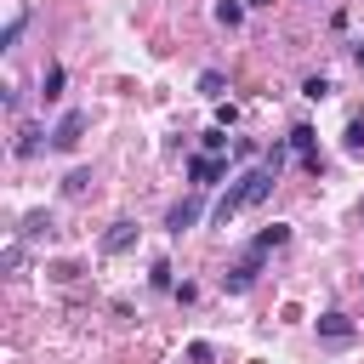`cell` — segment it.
Here are the masks:
<instances>
[{
  "mask_svg": "<svg viewBox=\"0 0 364 364\" xmlns=\"http://www.w3.org/2000/svg\"><path fill=\"white\" fill-rule=\"evenodd\" d=\"M273 182H279V171H273V165H256V171H245V176H239V182H233V188H228V193L216 199V222L228 228V222H233L239 210L262 205V199L273 193Z\"/></svg>",
  "mask_w": 364,
  "mask_h": 364,
  "instance_id": "cell-1",
  "label": "cell"
},
{
  "mask_svg": "<svg viewBox=\"0 0 364 364\" xmlns=\"http://www.w3.org/2000/svg\"><path fill=\"white\" fill-rule=\"evenodd\" d=\"M80 136H85V114H80V108H68V114L57 119V131H51V148H63V154H68V148H80Z\"/></svg>",
  "mask_w": 364,
  "mask_h": 364,
  "instance_id": "cell-2",
  "label": "cell"
},
{
  "mask_svg": "<svg viewBox=\"0 0 364 364\" xmlns=\"http://www.w3.org/2000/svg\"><path fill=\"white\" fill-rule=\"evenodd\" d=\"M256 262H262V256H256V250H245V262L222 273V290H228V296H245V290L256 284Z\"/></svg>",
  "mask_w": 364,
  "mask_h": 364,
  "instance_id": "cell-3",
  "label": "cell"
},
{
  "mask_svg": "<svg viewBox=\"0 0 364 364\" xmlns=\"http://www.w3.org/2000/svg\"><path fill=\"white\" fill-rule=\"evenodd\" d=\"M199 210H205L199 199H176V205L165 210V228H171V233H188V228L199 222Z\"/></svg>",
  "mask_w": 364,
  "mask_h": 364,
  "instance_id": "cell-4",
  "label": "cell"
},
{
  "mask_svg": "<svg viewBox=\"0 0 364 364\" xmlns=\"http://www.w3.org/2000/svg\"><path fill=\"white\" fill-rule=\"evenodd\" d=\"M136 245V222H114L108 233H102V256H119V250H131Z\"/></svg>",
  "mask_w": 364,
  "mask_h": 364,
  "instance_id": "cell-5",
  "label": "cell"
},
{
  "mask_svg": "<svg viewBox=\"0 0 364 364\" xmlns=\"http://www.w3.org/2000/svg\"><path fill=\"white\" fill-rule=\"evenodd\" d=\"M188 176H193V182H216V176H228V165H222L216 154H193V159H188Z\"/></svg>",
  "mask_w": 364,
  "mask_h": 364,
  "instance_id": "cell-6",
  "label": "cell"
},
{
  "mask_svg": "<svg viewBox=\"0 0 364 364\" xmlns=\"http://www.w3.org/2000/svg\"><path fill=\"white\" fill-rule=\"evenodd\" d=\"M290 148H296V159H301L307 171H318V154H313V131H307V125L290 131Z\"/></svg>",
  "mask_w": 364,
  "mask_h": 364,
  "instance_id": "cell-7",
  "label": "cell"
},
{
  "mask_svg": "<svg viewBox=\"0 0 364 364\" xmlns=\"http://www.w3.org/2000/svg\"><path fill=\"white\" fill-rule=\"evenodd\" d=\"M284 239H290V228H284V222H273V228H262V233H256V245H250V250H256V256H267V250H279Z\"/></svg>",
  "mask_w": 364,
  "mask_h": 364,
  "instance_id": "cell-8",
  "label": "cell"
},
{
  "mask_svg": "<svg viewBox=\"0 0 364 364\" xmlns=\"http://www.w3.org/2000/svg\"><path fill=\"white\" fill-rule=\"evenodd\" d=\"M318 336H324V341H347V336H353V324H347L341 313H324V318H318Z\"/></svg>",
  "mask_w": 364,
  "mask_h": 364,
  "instance_id": "cell-9",
  "label": "cell"
},
{
  "mask_svg": "<svg viewBox=\"0 0 364 364\" xmlns=\"http://www.w3.org/2000/svg\"><path fill=\"white\" fill-rule=\"evenodd\" d=\"M17 233H23V239H46V233H51V216H46V210H28Z\"/></svg>",
  "mask_w": 364,
  "mask_h": 364,
  "instance_id": "cell-10",
  "label": "cell"
},
{
  "mask_svg": "<svg viewBox=\"0 0 364 364\" xmlns=\"http://www.w3.org/2000/svg\"><path fill=\"white\" fill-rule=\"evenodd\" d=\"M341 148L364 159V119H347V136H341Z\"/></svg>",
  "mask_w": 364,
  "mask_h": 364,
  "instance_id": "cell-11",
  "label": "cell"
},
{
  "mask_svg": "<svg viewBox=\"0 0 364 364\" xmlns=\"http://www.w3.org/2000/svg\"><path fill=\"white\" fill-rule=\"evenodd\" d=\"M222 85H228V80H222L216 68H205V74H199V97H222Z\"/></svg>",
  "mask_w": 364,
  "mask_h": 364,
  "instance_id": "cell-12",
  "label": "cell"
},
{
  "mask_svg": "<svg viewBox=\"0 0 364 364\" xmlns=\"http://www.w3.org/2000/svg\"><path fill=\"white\" fill-rule=\"evenodd\" d=\"M301 91H307V97H313V102H318V97H330V91H336V85H330V80H324V74H307V80H301Z\"/></svg>",
  "mask_w": 364,
  "mask_h": 364,
  "instance_id": "cell-13",
  "label": "cell"
},
{
  "mask_svg": "<svg viewBox=\"0 0 364 364\" xmlns=\"http://www.w3.org/2000/svg\"><path fill=\"white\" fill-rule=\"evenodd\" d=\"M239 17H245V6H239V0H222V6H216V23H228V28H233Z\"/></svg>",
  "mask_w": 364,
  "mask_h": 364,
  "instance_id": "cell-14",
  "label": "cell"
},
{
  "mask_svg": "<svg viewBox=\"0 0 364 364\" xmlns=\"http://www.w3.org/2000/svg\"><path fill=\"white\" fill-rule=\"evenodd\" d=\"M148 284H154V290H171V262H154V267H148Z\"/></svg>",
  "mask_w": 364,
  "mask_h": 364,
  "instance_id": "cell-15",
  "label": "cell"
},
{
  "mask_svg": "<svg viewBox=\"0 0 364 364\" xmlns=\"http://www.w3.org/2000/svg\"><path fill=\"white\" fill-rule=\"evenodd\" d=\"M210 358H216L210 341H188V364H210Z\"/></svg>",
  "mask_w": 364,
  "mask_h": 364,
  "instance_id": "cell-16",
  "label": "cell"
},
{
  "mask_svg": "<svg viewBox=\"0 0 364 364\" xmlns=\"http://www.w3.org/2000/svg\"><path fill=\"white\" fill-rule=\"evenodd\" d=\"M23 23H28V17H23V11H11V23H6V34H0V46H17V34H23Z\"/></svg>",
  "mask_w": 364,
  "mask_h": 364,
  "instance_id": "cell-17",
  "label": "cell"
},
{
  "mask_svg": "<svg viewBox=\"0 0 364 364\" xmlns=\"http://www.w3.org/2000/svg\"><path fill=\"white\" fill-rule=\"evenodd\" d=\"M34 148H40V131L23 125V131H17V154H34Z\"/></svg>",
  "mask_w": 364,
  "mask_h": 364,
  "instance_id": "cell-18",
  "label": "cell"
},
{
  "mask_svg": "<svg viewBox=\"0 0 364 364\" xmlns=\"http://www.w3.org/2000/svg\"><path fill=\"white\" fill-rule=\"evenodd\" d=\"M57 91H63V68H46V102H51Z\"/></svg>",
  "mask_w": 364,
  "mask_h": 364,
  "instance_id": "cell-19",
  "label": "cell"
},
{
  "mask_svg": "<svg viewBox=\"0 0 364 364\" xmlns=\"http://www.w3.org/2000/svg\"><path fill=\"white\" fill-rule=\"evenodd\" d=\"M245 6H267V0H245Z\"/></svg>",
  "mask_w": 364,
  "mask_h": 364,
  "instance_id": "cell-20",
  "label": "cell"
}]
</instances>
